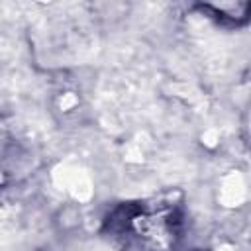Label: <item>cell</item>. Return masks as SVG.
Listing matches in <instances>:
<instances>
[{
	"label": "cell",
	"instance_id": "1",
	"mask_svg": "<svg viewBox=\"0 0 251 251\" xmlns=\"http://www.w3.org/2000/svg\"><path fill=\"white\" fill-rule=\"evenodd\" d=\"M184 208L175 198L122 202L104 220V233L118 251H180Z\"/></svg>",
	"mask_w": 251,
	"mask_h": 251
},
{
	"label": "cell",
	"instance_id": "2",
	"mask_svg": "<svg viewBox=\"0 0 251 251\" xmlns=\"http://www.w3.org/2000/svg\"><path fill=\"white\" fill-rule=\"evenodd\" d=\"M20 165V149L18 141L12 137V133L0 126V194L10 186L14 173Z\"/></svg>",
	"mask_w": 251,
	"mask_h": 251
}]
</instances>
